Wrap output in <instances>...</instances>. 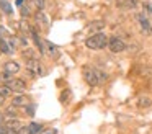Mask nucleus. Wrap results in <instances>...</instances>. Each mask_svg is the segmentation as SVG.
I'll return each instance as SVG.
<instances>
[{"label": "nucleus", "instance_id": "7ed1b4c3", "mask_svg": "<svg viewBox=\"0 0 152 134\" xmlns=\"http://www.w3.org/2000/svg\"><path fill=\"white\" fill-rule=\"evenodd\" d=\"M108 48H110V51H111V52H123L126 49V44H124V41H123L121 38L113 36V38L108 41Z\"/></svg>", "mask_w": 152, "mask_h": 134}, {"label": "nucleus", "instance_id": "a211bd4d", "mask_svg": "<svg viewBox=\"0 0 152 134\" xmlns=\"http://www.w3.org/2000/svg\"><path fill=\"white\" fill-rule=\"evenodd\" d=\"M33 5H34V8H38L41 12L44 8V0H33Z\"/></svg>", "mask_w": 152, "mask_h": 134}, {"label": "nucleus", "instance_id": "9d476101", "mask_svg": "<svg viewBox=\"0 0 152 134\" xmlns=\"http://www.w3.org/2000/svg\"><path fill=\"white\" fill-rule=\"evenodd\" d=\"M12 51H13V44H12V42H5L4 39H0V52L10 54Z\"/></svg>", "mask_w": 152, "mask_h": 134}, {"label": "nucleus", "instance_id": "f03ea898", "mask_svg": "<svg viewBox=\"0 0 152 134\" xmlns=\"http://www.w3.org/2000/svg\"><path fill=\"white\" fill-rule=\"evenodd\" d=\"M83 78H85V82L90 85V87H96V85L100 83V70H96V69H90V67H85L83 69Z\"/></svg>", "mask_w": 152, "mask_h": 134}, {"label": "nucleus", "instance_id": "412c9836", "mask_svg": "<svg viewBox=\"0 0 152 134\" xmlns=\"http://www.w3.org/2000/svg\"><path fill=\"white\" fill-rule=\"evenodd\" d=\"M25 108H26V113L30 114V116H33V114H34V106H33V105H30V106H25Z\"/></svg>", "mask_w": 152, "mask_h": 134}, {"label": "nucleus", "instance_id": "dca6fc26", "mask_svg": "<svg viewBox=\"0 0 152 134\" xmlns=\"http://www.w3.org/2000/svg\"><path fill=\"white\" fill-rule=\"evenodd\" d=\"M36 20H38V23H39V21L43 23L44 28H48V26H49V25H48V18L43 15V13H38V15H36Z\"/></svg>", "mask_w": 152, "mask_h": 134}, {"label": "nucleus", "instance_id": "a878e982", "mask_svg": "<svg viewBox=\"0 0 152 134\" xmlns=\"http://www.w3.org/2000/svg\"><path fill=\"white\" fill-rule=\"evenodd\" d=\"M4 116H5L4 113H0V123H2V121H4Z\"/></svg>", "mask_w": 152, "mask_h": 134}, {"label": "nucleus", "instance_id": "20e7f679", "mask_svg": "<svg viewBox=\"0 0 152 134\" xmlns=\"http://www.w3.org/2000/svg\"><path fill=\"white\" fill-rule=\"evenodd\" d=\"M7 85L12 88V92H18V93L26 90V82L21 80V78H12Z\"/></svg>", "mask_w": 152, "mask_h": 134}, {"label": "nucleus", "instance_id": "f3484780", "mask_svg": "<svg viewBox=\"0 0 152 134\" xmlns=\"http://www.w3.org/2000/svg\"><path fill=\"white\" fill-rule=\"evenodd\" d=\"M5 116H8V118H15V116H17V111H15V106H13V105H12V106L8 108L7 111H5Z\"/></svg>", "mask_w": 152, "mask_h": 134}, {"label": "nucleus", "instance_id": "5701e85b", "mask_svg": "<svg viewBox=\"0 0 152 134\" xmlns=\"http://www.w3.org/2000/svg\"><path fill=\"white\" fill-rule=\"evenodd\" d=\"M43 134H56V131H53V129H48V131H44Z\"/></svg>", "mask_w": 152, "mask_h": 134}, {"label": "nucleus", "instance_id": "4468645a", "mask_svg": "<svg viewBox=\"0 0 152 134\" xmlns=\"http://www.w3.org/2000/svg\"><path fill=\"white\" fill-rule=\"evenodd\" d=\"M0 8L4 10L5 13H8V15L12 13V7H10V3H7L5 0H0Z\"/></svg>", "mask_w": 152, "mask_h": 134}, {"label": "nucleus", "instance_id": "bb28decb", "mask_svg": "<svg viewBox=\"0 0 152 134\" xmlns=\"http://www.w3.org/2000/svg\"><path fill=\"white\" fill-rule=\"evenodd\" d=\"M23 2H25V0H17V5H21Z\"/></svg>", "mask_w": 152, "mask_h": 134}, {"label": "nucleus", "instance_id": "0eeeda50", "mask_svg": "<svg viewBox=\"0 0 152 134\" xmlns=\"http://www.w3.org/2000/svg\"><path fill=\"white\" fill-rule=\"evenodd\" d=\"M4 70L5 72H8V74H17L18 70H20V65L17 64V62H13V61H8V62H5V65H4Z\"/></svg>", "mask_w": 152, "mask_h": 134}, {"label": "nucleus", "instance_id": "f8f14e48", "mask_svg": "<svg viewBox=\"0 0 152 134\" xmlns=\"http://www.w3.org/2000/svg\"><path fill=\"white\" fill-rule=\"evenodd\" d=\"M119 5L123 8H134L137 5V0H123V2H119Z\"/></svg>", "mask_w": 152, "mask_h": 134}, {"label": "nucleus", "instance_id": "4be33fe9", "mask_svg": "<svg viewBox=\"0 0 152 134\" xmlns=\"http://www.w3.org/2000/svg\"><path fill=\"white\" fill-rule=\"evenodd\" d=\"M144 8H145V12H147V13H151V15H152V3H144Z\"/></svg>", "mask_w": 152, "mask_h": 134}, {"label": "nucleus", "instance_id": "9b49d317", "mask_svg": "<svg viewBox=\"0 0 152 134\" xmlns=\"http://www.w3.org/2000/svg\"><path fill=\"white\" fill-rule=\"evenodd\" d=\"M137 105H139V108H149L152 105V101H151V98H149V97H141V98H139V101H137Z\"/></svg>", "mask_w": 152, "mask_h": 134}, {"label": "nucleus", "instance_id": "423d86ee", "mask_svg": "<svg viewBox=\"0 0 152 134\" xmlns=\"http://www.w3.org/2000/svg\"><path fill=\"white\" fill-rule=\"evenodd\" d=\"M41 129H43V126H41V124L31 123V124H28V126H23V127H21L20 134H38Z\"/></svg>", "mask_w": 152, "mask_h": 134}, {"label": "nucleus", "instance_id": "2eb2a0df", "mask_svg": "<svg viewBox=\"0 0 152 134\" xmlns=\"http://www.w3.org/2000/svg\"><path fill=\"white\" fill-rule=\"evenodd\" d=\"M102 28H105V23H103V21L92 23V25L88 26V29H90V31H95V29H102Z\"/></svg>", "mask_w": 152, "mask_h": 134}, {"label": "nucleus", "instance_id": "f257e3e1", "mask_svg": "<svg viewBox=\"0 0 152 134\" xmlns=\"http://www.w3.org/2000/svg\"><path fill=\"white\" fill-rule=\"evenodd\" d=\"M106 44H108V38H106V34H103V33H95V34H92L85 41V46L88 49H93V51L103 49Z\"/></svg>", "mask_w": 152, "mask_h": 134}, {"label": "nucleus", "instance_id": "1a4fd4ad", "mask_svg": "<svg viewBox=\"0 0 152 134\" xmlns=\"http://www.w3.org/2000/svg\"><path fill=\"white\" fill-rule=\"evenodd\" d=\"M12 105H13V106H26L28 98L25 97V95H18V97H15L13 100H12Z\"/></svg>", "mask_w": 152, "mask_h": 134}, {"label": "nucleus", "instance_id": "393cba45", "mask_svg": "<svg viewBox=\"0 0 152 134\" xmlns=\"http://www.w3.org/2000/svg\"><path fill=\"white\" fill-rule=\"evenodd\" d=\"M4 101H5V98L2 97V95H0V106H2V105H4Z\"/></svg>", "mask_w": 152, "mask_h": 134}, {"label": "nucleus", "instance_id": "aec40b11", "mask_svg": "<svg viewBox=\"0 0 152 134\" xmlns=\"http://www.w3.org/2000/svg\"><path fill=\"white\" fill-rule=\"evenodd\" d=\"M46 46H48V48H49V52H51V54H54V52H56V46H54L53 42L46 41Z\"/></svg>", "mask_w": 152, "mask_h": 134}, {"label": "nucleus", "instance_id": "ddd939ff", "mask_svg": "<svg viewBox=\"0 0 152 134\" xmlns=\"http://www.w3.org/2000/svg\"><path fill=\"white\" fill-rule=\"evenodd\" d=\"M0 95H2L4 98L10 97V95H12V88L8 87V85H0Z\"/></svg>", "mask_w": 152, "mask_h": 134}, {"label": "nucleus", "instance_id": "6e6552de", "mask_svg": "<svg viewBox=\"0 0 152 134\" xmlns=\"http://www.w3.org/2000/svg\"><path fill=\"white\" fill-rule=\"evenodd\" d=\"M137 20H139V25H141V28L144 29L145 33H152V26H151L149 20L145 18L144 15H137Z\"/></svg>", "mask_w": 152, "mask_h": 134}, {"label": "nucleus", "instance_id": "b1692460", "mask_svg": "<svg viewBox=\"0 0 152 134\" xmlns=\"http://www.w3.org/2000/svg\"><path fill=\"white\" fill-rule=\"evenodd\" d=\"M0 134H7V127H0Z\"/></svg>", "mask_w": 152, "mask_h": 134}, {"label": "nucleus", "instance_id": "39448f33", "mask_svg": "<svg viewBox=\"0 0 152 134\" xmlns=\"http://www.w3.org/2000/svg\"><path fill=\"white\" fill-rule=\"evenodd\" d=\"M26 67H28V70H30V74H33V75H38V74L43 72V69H41V65H39V61H36V59H33V57L28 59Z\"/></svg>", "mask_w": 152, "mask_h": 134}, {"label": "nucleus", "instance_id": "6ab92c4d", "mask_svg": "<svg viewBox=\"0 0 152 134\" xmlns=\"http://www.w3.org/2000/svg\"><path fill=\"white\" fill-rule=\"evenodd\" d=\"M0 36H2V38H10V33H8L5 28H2V26H0Z\"/></svg>", "mask_w": 152, "mask_h": 134}]
</instances>
